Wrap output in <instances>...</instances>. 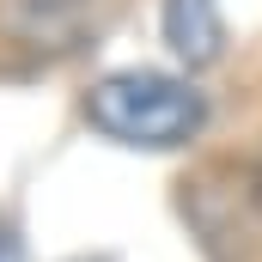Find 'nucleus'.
<instances>
[{
  "label": "nucleus",
  "instance_id": "obj_1",
  "mask_svg": "<svg viewBox=\"0 0 262 262\" xmlns=\"http://www.w3.org/2000/svg\"><path fill=\"white\" fill-rule=\"evenodd\" d=\"M85 116H92L98 134H110L122 146L171 152V146H189L207 128V98H201L183 73L122 67V73H104L85 92Z\"/></svg>",
  "mask_w": 262,
  "mask_h": 262
},
{
  "label": "nucleus",
  "instance_id": "obj_2",
  "mask_svg": "<svg viewBox=\"0 0 262 262\" xmlns=\"http://www.w3.org/2000/svg\"><path fill=\"white\" fill-rule=\"evenodd\" d=\"M159 31L171 43V55L189 67H213L226 55V18H220V0H165L159 6Z\"/></svg>",
  "mask_w": 262,
  "mask_h": 262
},
{
  "label": "nucleus",
  "instance_id": "obj_3",
  "mask_svg": "<svg viewBox=\"0 0 262 262\" xmlns=\"http://www.w3.org/2000/svg\"><path fill=\"white\" fill-rule=\"evenodd\" d=\"M0 262H12V244H6V238H0Z\"/></svg>",
  "mask_w": 262,
  "mask_h": 262
}]
</instances>
